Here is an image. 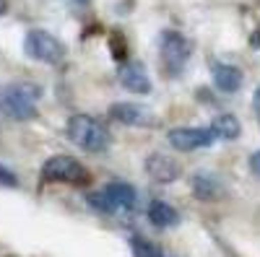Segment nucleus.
<instances>
[{"instance_id": "dca6fc26", "label": "nucleus", "mask_w": 260, "mask_h": 257, "mask_svg": "<svg viewBox=\"0 0 260 257\" xmlns=\"http://www.w3.org/2000/svg\"><path fill=\"white\" fill-rule=\"evenodd\" d=\"M86 203H89L94 210L104 213V216H112V208H110V203H107V198H104L102 190H99V192H89V195H86Z\"/></svg>"}, {"instance_id": "aec40b11", "label": "nucleus", "mask_w": 260, "mask_h": 257, "mask_svg": "<svg viewBox=\"0 0 260 257\" xmlns=\"http://www.w3.org/2000/svg\"><path fill=\"white\" fill-rule=\"evenodd\" d=\"M8 11V0H0V16H3Z\"/></svg>"}, {"instance_id": "6e6552de", "label": "nucleus", "mask_w": 260, "mask_h": 257, "mask_svg": "<svg viewBox=\"0 0 260 257\" xmlns=\"http://www.w3.org/2000/svg\"><path fill=\"white\" fill-rule=\"evenodd\" d=\"M110 120L127 125V127H148L154 125V115L148 106L143 104H133V101H115L110 106Z\"/></svg>"}, {"instance_id": "9b49d317", "label": "nucleus", "mask_w": 260, "mask_h": 257, "mask_svg": "<svg viewBox=\"0 0 260 257\" xmlns=\"http://www.w3.org/2000/svg\"><path fill=\"white\" fill-rule=\"evenodd\" d=\"M190 187H192V195L198 200H203V203H216V200L224 198V182L216 174H208V171L192 174Z\"/></svg>"}, {"instance_id": "f3484780", "label": "nucleus", "mask_w": 260, "mask_h": 257, "mask_svg": "<svg viewBox=\"0 0 260 257\" xmlns=\"http://www.w3.org/2000/svg\"><path fill=\"white\" fill-rule=\"evenodd\" d=\"M0 187H18V177L13 174V169L0 164Z\"/></svg>"}, {"instance_id": "2eb2a0df", "label": "nucleus", "mask_w": 260, "mask_h": 257, "mask_svg": "<svg viewBox=\"0 0 260 257\" xmlns=\"http://www.w3.org/2000/svg\"><path fill=\"white\" fill-rule=\"evenodd\" d=\"M130 249L136 257H167L154 242H148L146 237H130Z\"/></svg>"}, {"instance_id": "f03ea898", "label": "nucleus", "mask_w": 260, "mask_h": 257, "mask_svg": "<svg viewBox=\"0 0 260 257\" xmlns=\"http://www.w3.org/2000/svg\"><path fill=\"white\" fill-rule=\"evenodd\" d=\"M192 55V47L185 34L175 31V29H167L159 36V57L164 62V70L169 76H180L187 65V60Z\"/></svg>"}, {"instance_id": "0eeeda50", "label": "nucleus", "mask_w": 260, "mask_h": 257, "mask_svg": "<svg viewBox=\"0 0 260 257\" xmlns=\"http://www.w3.org/2000/svg\"><path fill=\"white\" fill-rule=\"evenodd\" d=\"M143 169H146V174L159 185H169V182L180 179V174H182V166L177 164V159H172L169 154H159V151L146 156Z\"/></svg>"}, {"instance_id": "6ab92c4d", "label": "nucleus", "mask_w": 260, "mask_h": 257, "mask_svg": "<svg viewBox=\"0 0 260 257\" xmlns=\"http://www.w3.org/2000/svg\"><path fill=\"white\" fill-rule=\"evenodd\" d=\"M252 109H255V117H257V122H260V86H257L255 94H252Z\"/></svg>"}, {"instance_id": "20e7f679", "label": "nucleus", "mask_w": 260, "mask_h": 257, "mask_svg": "<svg viewBox=\"0 0 260 257\" xmlns=\"http://www.w3.org/2000/svg\"><path fill=\"white\" fill-rule=\"evenodd\" d=\"M42 89L37 83H11L3 91V106L13 120H31L37 115V99Z\"/></svg>"}, {"instance_id": "412c9836", "label": "nucleus", "mask_w": 260, "mask_h": 257, "mask_svg": "<svg viewBox=\"0 0 260 257\" xmlns=\"http://www.w3.org/2000/svg\"><path fill=\"white\" fill-rule=\"evenodd\" d=\"M73 3H78V6H89L91 0H73Z\"/></svg>"}, {"instance_id": "39448f33", "label": "nucleus", "mask_w": 260, "mask_h": 257, "mask_svg": "<svg viewBox=\"0 0 260 257\" xmlns=\"http://www.w3.org/2000/svg\"><path fill=\"white\" fill-rule=\"evenodd\" d=\"M42 179L45 182H65V185H89L91 174L73 156H52L42 164Z\"/></svg>"}, {"instance_id": "1a4fd4ad", "label": "nucleus", "mask_w": 260, "mask_h": 257, "mask_svg": "<svg viewBox=\"0 0 260 257\" xmlns=\"http://www.w3.org/2000/svg\"><path fill=\"white\" fill-rule=\"evenodd\" d=\"M117 78L130 94H143V96L151 94V78H148V70L143 68V62H136V60L122 62L117 68Z\"/></svg>"}, {"instance_id": "f8f14e48", "label": "nucleus", "mask_w": 260, "mask_h": 257, "mask_svg": "<svg viewBox=\"0 0 260 257\" xmlns=\"http://www.w3.org/2000/svg\"><path fill=\"white\" fill-rule=\"evenodd\" d=\"M211 78L213 86L219 89L221 94H237L242 89V70L237 65H229V62H213L211 65Z\"/></svg>"}, {"instance_id": "f257e3e1", "label": "nucleus", "mask_w": 260, "mask_h": 257, "mask_svg": "<svg viewBox=\"0 0 260 257\" xmlns=\"http://www.w3.org/2000/svg\"><path fill=\"white\" fill-rule=\"evenodd\" d=\"M65 135L73 145L89 154H107L112 145V133L91 115H73L65 125Z\"/></svg>"}, {"instance_id": "9d476101", "label": "nucleus", "mask_w": 260, "mask_h": 257, "mask_svg": "<svg viewBox=\"0 0 260 257\" xmlns=\"http://www.w3.org/2000/svg\"><path fill=\"white\" fill-rule=\"evenodd\" d=\"M102 192H104L107 203H110L112 213H130L136 208V203H138L136 187L127 185V182H110V185L102 187Z\"/></svg>"}, {"instance_id": "ddd939ff", "label": "nucleus", "mask_w": 260, "mask_h": 257, "mask_svg": "<svg viewBox=\"0 0 260 257\" xmlns=\"http://www.w3.org/2000/svg\"><path fill=\"white\" fill-rule=\"evenodd\" d=\"M146 216H148V221L154 224L156 229H172V226L180 224L177 208H172V205L164 203V200H151V203H148V210H146Z\"/></svg>"}, {"instance_id": "4468645a", "label": "nucleus", "mask_w": 260, "mask_h": 257, "mask_svg": "<svg viewBox=\"0 0 260 257\" xmlns=\"http://www.w3.org/2000/svg\"><path fill=\"white\" fill-rule=\"evenodd\" d=\"M211 130H213L216 138H221V140H237L240 133H242V122L237 120L234 115H219L213 120Z\"/></svg>"}, {"instance_id": "a211bd4d", "label": "nucleus", "mask_w": 260, "mask_h": 257, "mask_svg": "<svg viewBox=\"0 0 260 257\" xmlns=\"http://www.w3.org/2000/svg\"><path fill=\"white\" fill-rule=\"evenodd\" d=\"M250 171H252V177L260 179V151H255V154L250 156Z\"/></svg>"}, {"instance_id": "7ed1b4c3", "label": "nucleus", "mask_w": 260, "mask_h": 257, "mask_svg": "<svg viewBox=\"0 0 260 257\" xmlns=\"http://www.w3.org/2000/svg\"><path fill=\"white\" fill-rule=\"evenodd\" d=\"M24 52L31 57V60H39V62H47V65H60L68 55L65 45L50 31L45 29H31L24 39Z\"/></svg>"}, {"instance_id": "423d86ee", "label": "nucleus", "mask_w": 260, "mask_h": 257, "mask_svg": "<svg viewBox=\"0 0 260 257\" xmlns=\"http://www.w3.org/2000/svg\"><path fill=\"white\" fill-rule=\"evenodd\" d=\"M167 140L172 148L190 154V151H198V148H208L216 140V135L211 127H172L167 133Z\"/></svg>"}]
</instances>
